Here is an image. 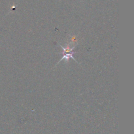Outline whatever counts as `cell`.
I'll return each mask as SVG.
<instances>
[{"instance_id": "cell-1", "label": "cell", "mask_w": 134, "mask_h": 134, "mask_svg": "<svg viewBox=\"0 0 134 134\" xmlns=\"http://www.w3.org/2000/svg\"><path fill=\"white\" fill-rule=\"evenodd\" d=\"M74 54H75L74 52H72L71 53H70V54H68V53L64 54V56H63V57L61 59H60V62H61L62 60H64V59H65V60H66L68 62V61H69V58H72L73 60H74L75 62H77L76 60L74 58V57H73V55Z\"/></svg>"}, {"instance_id": "cell-2", "label": "cell", "mask_w": 134, "mask_h": 134, "mask_svg": "<svg viewBox=\"0 0 134 134\" xmlns=\"http://www.w3.org/2000/svg\"><path fill=\"white\" fill-rule=\"evenodd\" d=\"M60 47H61L63 49V52H62V54H65V53H68V52H72V51H73V50L75 48V46L73 47H71L70 46H69V44H67L66 47H62V45H60Z\"/></svg>"}]
</instances>
